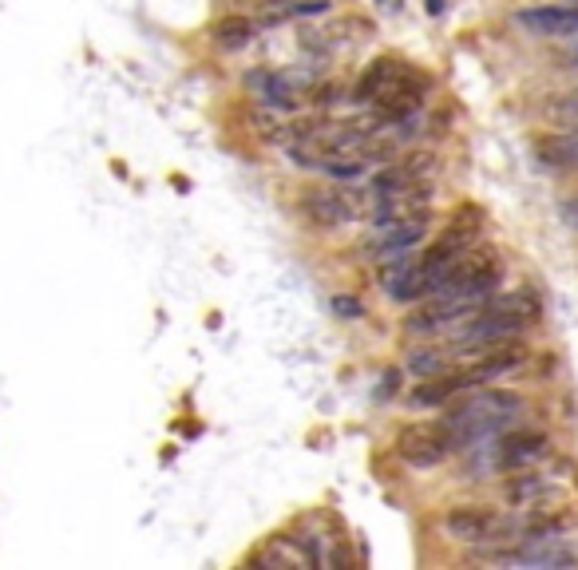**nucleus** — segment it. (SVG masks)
Instances as JSON below:
<instances>
[{
	"mask_svg": "<svg viewBox=\"0 0 578 570\" xmlns=\"http://www.w3.org/2000/svg\"><path fill=\"white\" fill-rule=\"evenodd\" d=\"M547 112H551V119H555V124L578 127V88H570V92L558 95V100L547 107Z\"/></svg>",
	"mask_w": 578,
	"mask_h": 570,
	"instance_id": "nucleus-12",
	"label": "nucleus"
},
{
	"mask_svg": "<svg viewBox=\"0 0 578 570\" xmlns=\"http://www.w3.org/2000/svg\"><path fill=\"white\" fill-rule=\"evenodd\" d=\"M539 322V298L535 293H504V298H487L479 310L467 317L460 329H452V341H448V353L452 357H472L484 353L492 345L516 341L519 333L531 329Z\"/></svg>",
	"mask_w": 578,
	"mask_h": 570,
	"instance_id": "nucleus-1",
	"label": "nucleus"
},
{
	"mask_svg": "<svg viewBox=\"0 0 578 570\" xmlns=\"http://www.w3.org/2000/svg\"><path fill=\"white\" fill-rule=\"evenodd\" d=\"M516 24L543 40H567V36H578V0H551V4L523 9Z\"/></svg>",
	"mask_w": 578,
	"mask_h": 570,
	"instance_id": "nucleus-8",
	"label": "nucleus"
},
{
	"mask_svg": "<svg viewBox=\"0 0 578 570\" xmlns=\"http://www.w3.org/2000/svg\"><path fill=\"white\" fill-rule=\"evenodd\" d=\"M567 68H575V72H578V40L570 44V53H567Z\"/></svg>",
	"mask_w": 578,
	"mask_h": 570,
	"instance_id": "nucleus-13",
	"label": "nucleus"
},
{
	"mask_svg": "<svg viewBox=\"0 0 578 570\" xmlns=\"http://www.w3.org/2000/svg\"><path fill=\"white\" fill-rule=\"evenodd\" d=\"M452 452H460V440L448 428V420H424L408 424L396 435V456L408 467H440Z\"/></svg>",
	"mask_w": 578,
	"mask_h": 570,
	"instance_id": "nucleus-5",
	"label": "nucleus"
},
{
	"mask_svg": "<svg viewBox=\"0 0 578 570\" xmlns=\"http://www.w3.org/2000/svg\"><path fill=\"white\" fill-rule=\"evenodd\" d=\"M467 452L475 456V467H484V472H523L547 456V435L531 432V428H507L484 444H472Z\"/></svg>",
	"mask_w": 578,
	"mask_h": 570,
	"instance_id": "nucleus-4",
	"label": "nucleus"
},
{
	"mask_svg": "<svg viewBox=\"0 0 578 570\" xmlns=\"http://www.w3.org/2000/svg\"><path fill=\"white\" fill-rule=\"evenodd\" d=\"M424 95H428V75L416 72L413 63L393 60V56L372 60L361 80H357V100L389 127L408 124L420 112Z\"/></svg>",
	"mask_w": 578,
	"mask_h": 570,
	"instance_id": "nucleus-2",
	"label": "nucleus"
},
{
	"mask_svg": "<svg viewBox=\"0 0 578 570\" xmlns=\"http://www.w3.org/2000/svg\"><path fill=\"white\" fill-rule=\"evenodd\" d=\"M381 4H384V12H396V9H401V0H381Z\"/></svg>",
	"mask_w": 578,
	"mask_h": 570,
	"instance_id": "nucleus-14",
	"label": "nucleus"
},
{
	"mask_svg": "<svg viewBox=\"0 0 578 570\" xmlns=\"http://www.w3.org/2000/svg\"><path fill=\"white\" fill-rule=\"evenodd\" d=\"M246 83L262 95V100H266L269 107H274V112H293V107L305 100V92H301L298 83L289 80V75H281V72H254Z\"/></svg>",
	"mask_w": 578,
	"mask_h": 570,
	"instance_id": "nucleus-10",
	"label": "nucleus"
},
{
	"mask_svg": "<svg viewBox=\"0 0 578 570\" xmlns=\"http://www.w3.org/2000/svg\"><path fill=\"white\" fill-rule=\"evenodd\" d=\"M254 36H258V28H254L250 16H222V21L215 24L218 48H246Z\"/></svg>",
	"mask_w": 578,
	"mask_h": 570,
	"instance_id": "nucleus-11",
	"label": "nucleus"
},
{
	"mask_svg": "<svg viewBox=\"0 0 578 570\" xmlns=\"http://www.w3.org/2000/svg\"><path fill=\"white\" fill-rule=\"evenodd\" d=\"M428 226H432V214H428V210H413V214L372 222V239H369L372 258H401V254H413V249L428 239Z\"/></svg>",
	"mask_w": 578,
	"mask_h": 570,
	"instance_id": "nucleus-6",
	"label": "nucleus"
},
{
	"mask_svg": "<svg viewBox=\"0 0 578 570\" xmlns=\"http://www.w3.org/2000/svg\"><path fill=\"white\" fill-rule=\"evenodd\" d=\"M527 412V400L511 388H472V393L455 396L448 405L444 420L448 428L460 440V452H467L472 444H484L492 435L507 432V428H519Z\"/></svg>",
	"mask_w": 578,
	"mask_h": 570,
	"instance_id": "nucleus-3",
	"label": "nucleus"
},
{
	"mask_svg": "<svg viewBox=\"0 0 578 570\" xmlns=\"http://www.w3.org/2000/svg\"><path fill=\"white\" fill-rule=\"evenodd\" d=\"M301 214L317 230H337L349 226L352 218L361 214V207L345 187H313L301 195Z\"/></svg>",
	"mask_w": 578,
	"mask_h": 570,
	"instance_id": "nucleus-7",
	"label": "nucleus"
},
{
	"mask_svg": "<svg viewBox=\"0 0 578 570\" xmlns=\"http://www.w3.org/2000/svg\"><path fill=\"white\" fill-rule=\"evenodd\" d=\"M535 159L543 171H555V175L578 171V127L555 131V136H543L535 143Z\"/></svg>",
	"mask_w": 578,
	"mask_h": 570,
	"instance_id": "nucleus-9",
	"label": "nucleus"
}]
</instances>
